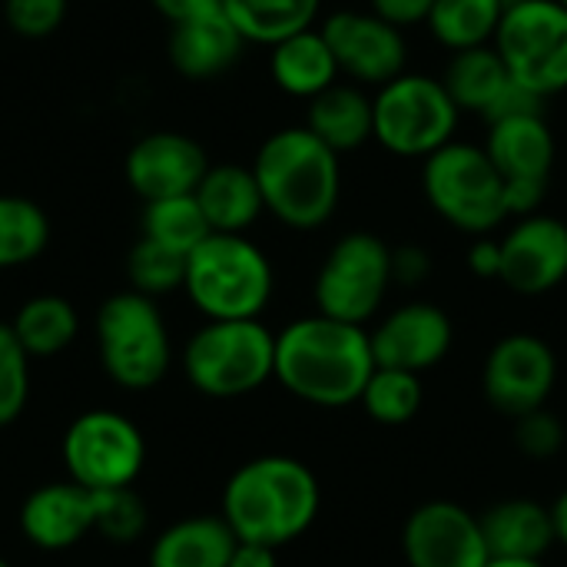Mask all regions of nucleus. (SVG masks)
Masks as SVG:
<instances>
[{
	"instance_id": "1",
	"label": "nucleus",
	"mask_w": 567,
	"mask_h": 567,
	"mask_svg": "<svg viewBox=\"0 0 567 567\" xmlns=\"http://www.w3.org/2000/svg\"><path fill=\"white\" fill-rule=\"evenodd\" d=\"M372 372L375 355L365 326L312 312L276 332V382L299 402L346 409L359 402Z\"/></svg>"
},
{
	"instance_id": "2",
	"label": "nucleus",
	"mask_w": 567,
	"mask_h": 567,
	"mask_svg": "<svg viewBox=\"0 0 567 567\" xmlns=\"http://www.w3.org/2000/svg\"><path fill=\"white\" fill-rule=\"evenodd\" d=\"M322 508L316 472L292 455H259L239 465L223 488V522L236 542L286 548L302 538Z\"/></svg>"
},
{
	"instance_id": "3",
	"label": "nucleus",
	"mask_w": 567,
	"mask_h": 567,
	"mask_svg": "<svg viewBox=\"0 0 567 567\" xmlns=\"http://www.w3.org/2000/svg\"><path fill=\"white\" fill-rule=\"evenodd\" d=\"M252 173L266 213L282 226L312 233L326 226L342 199V163L309 126H282L262 140Z\"/></svg>"
},
{
	"instance_id": "4",
	"label": "nucleus",
	"mask_w": 567,
	"mask_h": 567,
	"mask_svg": "<svg viewBox=\"0 0 567 567\" xmlns=\"http://www.w3.org/2000/svg\"><path fill=\"white\" fill-rule=\"evenodd\" d=\"M272 262L249 236L209 233L186 256L183 292L206 316V322L259 319L272 299Z\"/></svg>"
},
{
	"instance_id": "5",
	"label": "nucleus",
	"mask_w": 567,
	"mask_h": 567,
	"mask_svg": "<svg viewBox=\"0 0 567 567\" xmlns=\"http://www.w3.org/2000/svg\"><path fill=\"white\" fill-rule=\"evenodd\" d=\"M422 193L452 229L468 236H492L508 219L505 179L478 143L452 140L422 159Z\"/></svg>"
},
{
	"instance_id": "6",
	"label": "nucleus",
	"mask_w": 567,
	"mask_h": 567,
	"mask_svg": "<svg viewBox=\"0 0 567 567\" xmlns=\"http://www.w3.org/2000/svg\"><path fill=\"white\" fill-rule=\"evenodd\" d=\"M183 372L209 399H243L276 379V332L259 319L206 322L183 349Z\"/></svg>"
},
{
	"instance_id": "7",
	"label": "nucleus",
	"mask_w": 567,
	"mask_h": 567,
	"mask_svg": "<svg viewBox=\"0 0 567 567\" xmlns=\"http://www.w3.org/2000/svg\"><path fill=\"white\" fill-rule=\"evenodd\" d=\"M96 349L103 372L126 392L156 389L173 362V342L156 299L126 289L96 312Z\"/></svg>"
},
{
	"instance_id": "8",
	"label": "nucleus",
	"mask_w": 567,
	"mask_h": 567,
	"mask_svg": "<svg viewBox=\"0 0 567 567\" xmlns=\"http://www.w3.org/2000/svg\"><path fill=\"white\" fill-rule=\"evenodd\" d=\"M375 130L372 140L402 159H429L435 150L455 140L462 110L449 96L445 83L429 73L405 70L372 96Z\"/></svg>"
},
{
	"instance_id": "9",
	"label": "nucleus",
	"mask_w": 567,
	"mask_h": 567,
	"mask_svg": "<svg viewBox=\"0 0 567 567\" xmlns=\"http://www.w3.org/2000/svg\"><path fill=\"white\" fill-rule=\"evenodd\" d=\"M492 47L522 90L542 100L567 90V7L561 0H508Z\"/></svg>"
},
{
	"instance_id": "10",
	"label": "nucleus",
	"mask_w": 567,
	"mask_h": 567,
	"mask_svg": "<svg viewBox=\"0 0 567 567\" xmlns=\"http://www.w3.org/2000/svg\"><path fill=\"white\" fill-rule=\"evenodd\" d=\"M392 286V246L365 229L346 233L336 239L316 272V312L365 326L379 316Z\"/></svg>"
},
{
	"instance_id": "11",
	"label": "nucleus",
	"mask_w": 567,
	"mask_h": 567,
	"mask_svg": "<svg viewBox=\"0 0 567 567\" xmlns=\"http://www.w3.org/2000/svg\"><path fill=\"white\" fill-rule=\"evenodd\" d=\"M60 455L66 478L86 492L133 488L146 462V439L126 415L90 409L66 425Z\"/></svg>"
},
{
	"instance_id": "12",
	"label": "nucleus",
	"mask_w": 567,
	"mask_h": 567,
	"mask_svg": "<svg viewBox=\"0 0 567 567\" xmlns=\"http://www.w3.org/2000/svg\"><path fill=\"white\" fill-rule=\"evenodd\" d=\"M482 146L505 179L508 219L542 213L558 156V143L545 113H515L492 120Z\"/></svg>"
},
{
	"instance_id": "13",
	"label": "nucleus",
	"mask_w": 567,
	"mask_h": 567,
	"mask_svg": "<svg viewBox=\"0 0 567 567\" xmlns=\"http://www.w3.org/2000/svg\"><path fill=\"white\" fill-rule=\"evenodd\" d=\"M558 382L555 349L532 332H512L498 339L482 365V392L488 405L505 419H522L545 409Z\"/></svg>"
},
{
	"instance_id": "14",
	"label": "nucleus",
	"mask_w": 567,
	"mask_h": 567,
	"mask_svg": "<svg viewBox=\"0 0 567 567\" xmlns=\"http://www.w3.org/2000/svg\"><path fill=\"white\" fill-rule=\"evenodd\" d=\"M339 73L359 86H385L409 70L405 30L385 23L372 10H336L322 20Z\"/></svg>"
},
{
	"instance_id": "15",
	"label": "nucleus",
	"mask_w": 567,
	"mask_h": 567,
	"mask_svg": "<svg viewBox=\"0 0 567 567\" xmlns=\"http://www.w3.org/2000/svg\"><path fill=\"white\" fill-rule=\"evenodd\" d=\"M402 555L409 567H485L488 545L482 522L458 502H425L402 528Z\"/></svg>"
},
{
	"instance_id": "16",
	"label": "nucleus",
	"mask_w": 567,
	"mask_h": 567,
	"mask_svg": "<svg viewBox=\"0 0 567 567\" xmlns=\"http://www.w3.org/2000/svg\"><path fill=\"white\" fill-rule=\"evenodd\" d=\"M567 279V223L548 213H532L512 223L502 236L498 282L518 296H545Z\"/></svg>"
},
{
	"instance_id": "17",
	"label": "nucleus",
	"mask_w": 567,
	"mask_h": 567,
	"mask_svg": "<svg viewBox=\"0 0 567 567\" xmlns=\"http://www.w3.org/2000/svg\"><path fill=\"white\" fill-rule=\"evenodd\" d=\"M206 169H209L206 150L193 136L176 130H156L140 136L123 159L126 183L143 203L193 196Z\"/></svg>"
},
{
	"instance_id": "18",
	"label": "nucleus",
	"mask_w": 567,
	"mask_h": 567,
	"mask_svg": "<svg viewBox=\"0 0 567 567\" xmlns=\"http://www.w3.org/2000/svg\"><path fill=\"white\" fill-rule=\"evenodd\" d=\"M369 339L375 365L422 375L445 362L455 342V326L435 302H405L382 316V322L369 329Z\"/></svg>"
},
{
	"instance_id": "19",
	"label": "nucleus",
	"mask_w": 567,
	"mask_h": 567,
	"mask_svg": "<svg viewBox=\"0 0 567 567\" xmlns=\"http://www.w3.org/2000/svg\"><path fill=\"white\" fill-rule=\"evenodd\" d=\"M96 528V495L76 482L40 485L20 505V532L40 551H66Z\"/></svg>"
},
{
	"instance_id": "20",
	"label": "nucleus",
	"mask_w": 567,
	"mask_h": 567,
	"mask_svg": "<svg viewBox=\"0 0 567 567\" xmlns=\"http://www.w3.org/2000/svg\"><path fill=\"white\" fill-rule=\"evenodd\" d=\"M246 40L233 27V20L216 10L169 30V63L186 80H216L223 76L243 53Z\"/></svg>"
},
{
	"instance_id": "21",
	"label": "nucleus",
	"mask_w": 567,
	"mask_h": 567,
	"mask_svg": "<svg viewBox=\"0 0 567 567\" xmlns=\"http://www.w3.org/2000/svg\"><path fill=\"white\" fill-rule=\"evenodd\" d=\"M478 522H482V535H485L492 558L545 561V555L558 545L551 505H542L535 498L495 502L492 508L478 515Z\"/></svg>"
},
{
	"instance_id": "22",
	"label": "nucleus",
	"mask_w": 567,
	"mask_h": 567,
	"mask_svg": "<svg viewBox=\"0 0 567 567\" xmlns=\"http://www.w3.org/2000/svg\"><path fill=\"white\" fill-rule=\"evenodd\" d=\"M193 196L213 233L246 236V229H252L266 213L252 166H239V163L209 166Z\"/></svg>"
},
{
	"instance_id": "23",
	"label": "nucleus",
	"mask_w": 567,
	"mask_h": 567,
	"mask_svg": "<svg viewBox=\"0 0 567 567\" xmlns=\"http://www.w3.org/2000/svg\"><path fill=\"white\" fill-rule=\"evenodd\" d=\"M269 76L286 96L296 100H316L342 80L336 53L319 27H309L269 47Z\"/></svg>"
},
{
	"instance_id": "24",
	"label": "nucleus",
	"mask_w": 567,
	"mask_h": 567,
	"mask_svg": "<svg viewBox=\"0 0 567 567\" xmlns=\"http://www.w3.org/2000/svg\"><path fill=\"white\" fill-rule=\"evenodd\" d=\"M442 83L462 113H478L482 120H492L505 96L515 90V80L492 43L452 53Z\"/></svg>"
},
{
	"instance_id": "25",
	"label": "nucleus",
	"mask_w": 567,
	"mask_h": 567,
	"mask_svg": "<svg viewBox=\"0 0 567 567\" xmlns=\"http://www.w3.org/2000/svg\"><path fill=\"white\" fill-rule=\"evenodd\" d=\"M306 126L339 156L365 146L375 130L372 96L359 83H336L316 100H309Z\"/></svg>"
},
{
	"instance_id": "26",
	"label": "nucleus",
	"mask_w": 567,
	"mask_h": 567,
	"mask_svg": "<svg viewBox=\"0 0 567 567\" xmlns=\"http://www.w3.org/2000/svg\"><path fill=\"white\" fill-rule=\"evenodd\" d=\"M236 535L223 515H193L166 532L150 548V567H229Z\"/></svg>"
},
{
	"instance_id": "27",
	"label": "nucleus",
	"mask_w": 567,
	"mask_h": 567,
	"mask_svg": "<svg viewBox=\"0 0 567 567\" xmlns=\"http://www.w3.org/2000/svg\"><path fill=\"white\" fill-rule=\"evenodd\" d=\"M223 13L246 43L276 47L279 40L316 27L322 0H223Z\"/></svg>"
},
{
	"instance_id": "28",
	"label": "nucleus",
	"mask_w": 567,
	"mask_h": 567,
	"mask_svg": "<svg viewBox=\"0 0 567 567\" xmlns=\"http://www.w3.org/2000/svg\"><path fill=\"white\" fill-rule=\"evenodd\" d=\"M10 329L30 359H53L76 339L80 316L70 299L43 292L17 309Z\"/></svg>"
},
{
	"instance_id": "29",
	"label": "nucleus",
	"mask_w": 567,
	"mask_h": 567,
	"mask_svg": "<svg viewBox=\"0 0 567 567\" xmlns=\"http://www.w3.org/2000/svg\"><path fill=\"white\" fill-rule=\"evenodd\" d=\"M508 10V0H435L425 27L452 53L488 47L498 33V23Z\"/></svg>"
},
{
	"instance_id": "30",
	"label": "nucleus",
	"mask_w": 567,
	"mask_h": 567,
	"mask_svg": "<svg viewBox=\"0 0 567 567\" xmlns=\"http://www.w3.org/2000/svg\"><path fill=\"white\" fill-rule=\"evenodd\" d=\"M50 243V219L43 206L27 196L0 193V269H17L43 256Z\"/></svg>"
},
{
	"instance_id": "31",
	"label": "nucleus",
	"mask_w": 567,
	"mask_h": 567,
	"mask_svg": "<svg viewBox=\"0 0 567 567\" xmlns=\"http://www.w3.org/2000/svg\"><path fill=\"white\" fill-rule=\"evenodd\" d=\"M209 233L213 229L196 196H169V199L143 203V239H153L179 256H189Z\"/></svg>"
},
{
	"instance_id": "32",
	"label": "nucleus",
	"mask_w": 567,
	"mask_h": 567,
	"mask_svg": "<svg viewBox=\"0 0 567 567\" xmlns=\"http://www.w3.org/2000/svg\"><path fill=\"white\" fill-rule=\"evenodd\" d=\"M425 402V389H422V375L415 372H402V369H382L375 365L372 379L365 382L359 405L365 409V415L379 425H409Z\"/></svg>"
},
{
	"instance_id": "33",
	"label": "nucleus",
	"mask_w": 567,
	"mask_h": 567,
	"mask_svg": "<svg viewBox=\"0 0 567 567\" xmlns=\"http://www.w3.org/2000/svg\"><path fill=\"white\" fill-rule=\"evenodd\" d=\"M126 272H130V282H133L136 292H143L150 299H159V296H169V292L183 289V282H186V256L140 236V243L130 249Z\"/></svg>"
},
{
	"instance_id": "34",
	"label": "nucleus",
	"mask_w": 567,
	"mask_h": 567,
	"mask_svg": "<svg viewBox=\"0 0 567 567\" xmlns=\"http://www.w3.org/2000/svg\"><path fill=\"white\" fill-rule=\"evenodd\" d=\"M30 399V355L17 342L10 322H0V429L17 422Z\"/></svg>"
},
{
	"instance_id": "35",
	"label": "nucleus",
	"mask_w": 567,
	"mask_h": 567,
	"mask_svg": "<svg viewBox=\"0 0 567 567\" xmlns=\"http://www.w3.org/2000/svg\"><path fill=\"white\" fill-rule=\"evenodd\" d=\"M96 495V535L113 545H130L146 532V505L133 488H110Z\"/></svg>"
},
{
	"instance_id": "36",
	"label": "nucleus",
	"mask_w": 567,
	"mask_h": 567,
	"mask_svg": "<svg viewBox=\"0 0 567 567\" xmlns=\"http://www.w3.org/2000/svg\"><path fill=\"white\" fill-rule=\"evenodd\" d=\"M512 425H515V445L525 458L548 462L565 449V425L555 412H548V405L515 419Z\"/></svg>"
},
{
	"instance_id": "37",
	"label": "nucleus",
	"mask_w": 567,
	"mask_h": 567,
	"mask_svg": "<svg viewBox=\"0 0 567 567\" xmlns=\"http://www.w3.org/2000/svg\"><path fill=\"white\" fill-rule=\"evenodd\" d=\"M70 0H3V20L17 37L43 40L66 20Z\"/></svg>"
},
{
	"instance_id": "38",
	"label": "nucleus",
	"mask_w": 567,
	"mask_h": 567,
	"mask_svg": "<svg viewBox=\"0 0 567 567\" xmlns=\"http://www.w3.org/2000/svg\"><path fill=\"white\" fill-rule=\"evenodd\" d=\"M435 0H369V10L399 30H412L429 20Z\"/></svg>"
},
{
	"instance_id": "39",
	"label": "nucleus",
	"mask_w": 567,
	"mask_h": 567,
	"mask_svg": "<svg viewBox=\"0 0 567 567\" xmlns=\"http://www.w3.org/2000/svg\"><path fill=\"white\" fill-rule=\"evenodd\" d=\"M432 272V256L422 246H399L392 249V282L395 286H419Z\"/></svg>"
},
{
	"instance_id": "40",
	"label": "nucleus",
	"mask_w": 567,
	"mask_h": 567,
	"mask_svg": "<svg viewBox=\"0 0 567 567\" xmlns=\"http://www.w3.org/2000/svg\"><path fill=\"white\" fill-rule=\"evenodd\" d=\"M468 269L478 279H498L502 276V239L475 236V243L468 249Z\"/></svg>"
},
{
	"instance_id": "41",
	"label": "nucleus",
	"mask_w": 567,
	"mask_h": 567,
	"mask_svg": "<svg viewBox=\"0 0 567 567\" xmlns=\"http://www.w3.org/2000/svg\"><path fill=\"white\" fill-rule=\"evenodd\" d=\"M150 3H153V10H156L159 17H166L173 27L223 10V0H150Z\"/></svg>"
},
{
	"instance_id": "42",
	"label": "nucleus",
	"mask_w": 567,
	"mask_h": 567,
	"mask_svg": "<svg viewBox=\"0 0 567 567\" xmlns=\"http://www.w3.org/2000/svg\"><path fill=\"white\" fill-rule=\"evenodd\" d=\"M229 567H279V558H276V548L252 545V542H236Z\"/></svg>"
},
{
	"instance_id": "43",
	"label": "nucleus",
	"mask_w": 567,
	"mask_h": 567,
	"mask_svg": "<svg viewBox=\"0 0 567 567\" xmlns=\"http://www.w3.org/2000/svg\"><path fill=\"white\" fill-rule=\"evenodd\" d=\"M551 522H555V542L567 548V488L551 505Z\"/></svg>"
},
{
	"instance_id": "44",
	"label": "nucleus",
	"mask_w": 567,
	"mask_h": 567,
	"mask_svg": "<svg viewBox=\"0 0 567 567\" xmlns=\"http://www.w3.org/2000/svg\"><path fill=\"white\" fill-rule=\"evenodd\" d=\"M485 567H545V561H525V558H488Z\"/></svg>"
},
{
	"instance_id": "45",
	"label": "nucleus",
	"mask_w": 567,
	"mask_h": 567,
	"mask_svg": "<svg viewBox=\"0 0 567 567\" xmlns=\"http://www.w3.org/2000/svg\"><path fill=\"white\" fill-rule=\"evenodd\" d=\"M0 567H10V565H7V561H3V558H0Z\"/></svg>"
},
{
	"instance_id": "46",
	"label": "nucleus",
	"mask_w": 567,
	"mask_h": 567,
	"mask_svg": "<svg viewBox=\"0 0 567 567\" xmlns=\"http://www.w3.org/2000/svg\"><path fill=\"white\" fill-rule=\"evenodd\" d=\"M561 3H565V7H567V0H561Z\"/></svg>"
}]
</instances>
